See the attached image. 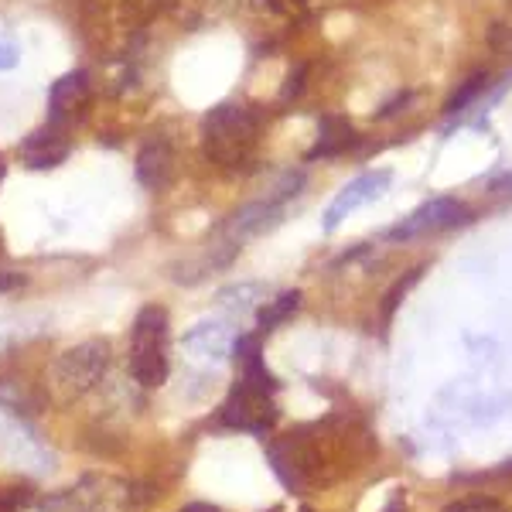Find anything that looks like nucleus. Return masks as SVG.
Segmentation results:
<instances>
[{"label": "nucleus", "instance_id": "bb28decb", "mask_svg": "<svg viewBox=\"0 0 512 512\" xmlns=\"http://www.w3.org/2000/svg\"><path fill=\"white\" fill-rule=\"evenodd\" d=\"M21 284H24V277H21V274H14V270L0 267V294L14 291V287H21Z\"/></svg>", "mask_w": 512, "mask_h": 512}, {"label": "nucleus", "instance_id": "412c9836", "mask_svg": "<svg viewBox=\"0 0 512 512\" xmlns=\"http://www.w3.org/2000/svg\"><path fill=\"white\" fill-rule=\"evenodd\" d=\"M417 277H420V270H410L407 277H400V280L393 284V291L386 294V301H383V325H390V321H393V311L400 308V301L407 297V291L417 284Z\"/></svg>", "mask_w": 512, "mask_h": 512}, {"label": "nucleus", "instance_id": "7ed1b4c3", "mask_svg": "<svg viewBox=\"0 0 512 512\" xmlns=\"http://www.w3.org/2000/svg\"><path fill=\"white\" fill-rule=\"evenodd\" d=\"M168 0H79V35L99 59H127Z\"/></svg>", "mask_w": 512, "mask_h": 512}, {"label": "nucleus", "instance_id": "ddd939ff", "mask_svg": "<svg viewBox=\"0 0 512 512\" xmlns=\"http://www.w3.org/2000/svg\"><path fill=\"white\" fill-rule=\"evenodd\" d=\"M89 96H93V82H89L86 69H72L52 82L48 89V123L62 130H72L82 120L89 106Z\"/></svg>", "mask_w": 512, "mask_h": 512}, {"label": "nucleus", "instance_id": "c85d7f7f", "mask_svg": "<svg viewBox=\"0 0 512 512\" xmlns=\"http://www.w3.org/2000/svg\"><path fill=\"white\" fill-rule=\"evenodd\" d=\"M506 4H509V7H512V0H506Z\"/></svg>", "mask_w": 512, "mask_h": 512}, {"label": "nucleus", "instance_id": "f257e3e1", "mask_svg": "<svg viewBox=\"0 0 512 512\" xmlns=\"http://www.w3.org/2000/svg\"><path fill=\"white\" fill-rule=\"evenodd\" d=\"M369 451L373 441L359 424L349 417H325L274 437L267 444V461L291 492H311L355 472Z\"/></svg>", "mask_w": 512, "mask_h": 512}, {"label": "nucleus", "instance_id": "6e6552de", "mask_svg": "<svg viewBox=\"0 0 512 512\" xmlns=\"http://www.w3.org/2000/svg\"><path fill=\"white\" fill-rule=\"evenodd\" d=\"M110 342L106 338H86V342L65 349L52 366V390L62 403H76L89 396L110 373Z\"/></svg>", "mask_w": 512, "mask_h": 512}, {"label": "nucleus", "instance_id": "aec40b11", "mask_svg": "<svg viewBox=\"0 0 512 512\" xmlns=\"http://www.w3.org/2000/svg\"><path fill=\"white\" fill-rule=\"evenodd\" d=\"M260 11L274 14L280 21H304L311 14V0H260Z\"/></svg>", "mask_w": 512, "mask_h": 512}, {"label": "nucleus", "instance_id": "f8f14e48", "mask_svg": "<svg viewBox=\"0 0 512 512\" xmlns=\"http://www.w3.org/2000/svg\"><path fill=\"white\" fill-rule=\"evenodd\" d=\"M512 86V72H506L502 79H492L489 72H475L461 82L451 93V99L444 103V117L465 123L468 117H478V113H489L492 103H499L502 93Z\"/></svg>", "mask_w": 512, "mask_h": 512}, {"label": "nucleus", "instance_id": "a878e982", "mask_svg": "<svg viewBox=\"0 0 512 512\" xmlns=\"http://www.w3.org/2000/svg\"><path fill=\"white\" fill-rule=\"evenodd\" d=\"M485 192H489L492 198H502V202H512V168L509 171H499L495 178H489Z\"/></svg>", "mask_w": 512, "mask_h": 512}, {"label": "nucleus", "instance_id": "4468645a", "mask_svg": "<svg viewBox=\"0 0 512 512\" xmlns=\"http://www.w3.org/2000/svg\"><path fill=\"white\" fill-rule=\"evenodd\" d=\"M137 181L147 188V192H164V188L175 181L178 175V154L175 144L168 137L154 134L151 140H144V147L137 151Z\"/></svg>", "mask_w": 512, "mask_h": 512}, {"label": "nucleus", "instance_id": "5701e85b", "mask_svg": "<svg viewBox=\"0 0 512 512\" xmlns=\"http://www.w3.org/2000/svg\"><path fill=\"white\" fill-rule=\"evenodd\" d=\"M31 502H38V499H35V492L24 489V485H4V489H0V512H21V509H28Z\"/></svg>", "mask_w": 512, "mask_h": 512}, {"label": "nucleus", "instance_id": "20e7f679", "mask_svg": "<svg viewBox=\"0 0 512 512\" xmlns=\"http://www.w3.org/2000/svg\"><path fill=\"white\" fill-rule=\"evenodd\" d=\"M0 465L28 478H45L59 468V451L35 424V403L11 379H0Z\"/></svg>", "mask_w": 512, "mask_h": 512}, {"label": "nucleus", "instance_id": "2eb2a0df", "mask_svg": "<svg viewBox=\"0 0 512 512\" xmlns=\"http://www.w3.org/2000/svg\"><path fill=\"white\" fill-rule=\"evenodd\" d=\"M72 144H69V130L55 127V123H41L38 130H31L21 144V161L28 164L31 171H48L59 168V164L69 158Z\"/></svg>", "mask_w": 512, "mask_h": 512}, {"label": "nucleus", "instance_id": "1a4fd4ad", "mask_svg": "<svg viewBox=\"0 0 512 512\" xmlns=\"http://www.w3.org/2000/svg\"><path fill=\"white\" fill-rule=\"evenodd\" d=\"M472 222V205L465 198H454V195H434L427 202H420L414 212H407L403 219H396L393 226H386L379 239L386 243H414V239L424 236H437V233H448V229H458Z\"/></svg>", "mask_w": 512, "mask_h": 512}, {"label": "nucleus", "instance_id": "b1692460", "mask_svg": "<svg viewBox=\"0 0 512 512\" xmlns=\"http://www.w3.org/2000/svg\"><path fill=\"white\" fill-rule=\"evenodd\" d=\"M489 48L502 59H512V24L509 21H495L489 28Z\"/></svg>", "mask_w": 512, "mask_h": 512}, {"label": "nucleus", "instance_id": "423d86ee", "mask_svg": "<svg viewBox=\"0 0 512 512\" xmlns=\"http://www.w3.org/2000/svg\"><path fill=\"white\" fill-rule=\"evenodd\" d=\"M151 485L117 475H82L76 485L38 502L45 512H144L154 502Z\"/></svg>", "mask_w": 512, "mask_h": 512}, {"label": "nucleus", "instance_id": "9d476101", "mask_svg": "<svg viewBox=\"0 0 512 512\" xmlns=\"http://www.w3.org/2000/svg\"><path fill=\"white\" fill-rule=\"evenodd\" d=\"M390 188H393V171L390 168H373V171L355 175L352 181H345V185L335 192L332 202H328L325 216H321V229H325L328 236L338 233V229H342L355 212L369 209V205L379 202Z\"/></svg>", "mask_w": 512, "mask_h": 512}, {"label": "nucleus", "instance_id": "0eeeda50", "mask_svg": "<svg viewBox=\"0 0 512 512\" xmlns=\"http://www.w3.org/2000/svg\"><path fill=\"white\" fill-rule=\"evenodd\" d=\"M130 376L140 390H158L171 373V318L161 304H144L130 325Z\"/></svg>", "mask_w": 512, "mask_h": 512}, {"label": "nucleus", "instance_id": "6ab92c4d", "mask_svg": "<svg viewBox=\"0 0 512 512\" xmlns=\"http://www.w3.org/2000/svg\"><path fill=\"white\" fill-rule=\"evenodd\" d=\"M216 301L233 315H250V311H260L267 304V287L260 284H233L226 291H219Z\"/></svg>", "mask_w": 512, "mask_h": 512}, {"label": "nucleus", "instance_id": "f03ea898", "mask_svg": "<svg viewBox=\"0 0 512 512\" xmlns=\"http://www.w3.org/2000/svg\"><path fill=\"white\" fill-rule=\"evenodd\" d=\"M263 332H239L233 345V362L239 369L233 390H229L226 403L219 407V424L229 431H243L267 437L270 427L277 424V376L267 369L263 359Z\"/></svg>", "mask_w": 512, "mask_h": 512}, {"label": "nucleus", "instance_id": "9b49d317", "mask_svg": "<svg viewBox=\"0 0 512 512\" xmlns=\"http://www.w3.org/2000/svg\"><path fill=\"white\" fill-rule=\"evenodd\" d=\"M185 355L192 366H202V369H219L226 359H233V345H236V332L229 321L222 318H205L192 325L185 332Z\"/></svg>", "mask_w": 512, "mask_h": 512}, {"label": "nucleus", "instance_id": "4be33fe9", "mask_svg": "<svg viewBox=\"0 0 512 512\" xmlns=\"http://www.w3.org/2000/svg\"><path fill=\"white\" fill-rule=\"evenodd\" d=\"M444 512H509L499 499L489 495H468V499H454L451 506H444Z\"/></svg>", "mask_w": 512, "mask_h": 512}, {"label": "nucleus", "instance_id": "39448f33", "mask_svg": "<svg viewBox=\"0 0 512 512\" xmlns=\"http://www.w3.org/2000/svg\"><path fill=\"white\" fill-rule=\"evenodd\" d=\"M263 127H267V120H263V113L256 106L239 103V99L216 103L202 117V127H198L205 161L212 168L226 171V175L246 171L256 161V151H260Z\"/></svg>", "mask_w": 512, "mask_h": 512}, {"label": "nucleus", "instance_id": "cd10ccee", "mask_svg": "<svg viewBox=\"0 0 512 512\" xmlns=\"http://www.w3.org/2000/svg\"><path fill=\"white\" fill-rule=\"evenodd\" d=\"M178 512H219V506H212V502H188Z\"/></svg>", "mask_w": 512, "mask_h": 512}, {"label": "nucleus", "instance_id": "c756f323", "mask_svg": "<svg viewBox=\"0 0 512 512\" xmlns=\"http://www.w3.org/2000/svg\"><path fill=\"white\" fill-rule=\"evenodd\" d=\"M304 512H308V509H304Z\"/></svg>", "mask_w": 512, "mask_h": 512}, {"label": "nucleus", "instance_id": "dca6fc26", "mask_svg": "<svg viewBox=\"0 0 512 512\" xmlns=\"http://www.w3.org/2000/svg\"><path fill=\"white\" fill-rule=\"evenodd\" d=\"M243 0H168L164 14H171L178 24L185 28H209L222 18H229L233 11H239Z\"/></svg>", "mask_w": 512, "mask_h": 512}, {"label": "nucleus", "instance_id": "393cba45", "mask_svg": "<svg viewBox=\"0 0 512 512\" xmlns=\"http://www.w3.org/2000/svg\"><path fill=\"white\" fill-rule=\"evenodd\" d=\"M21 65V45L11 35H0V72L18 69Z\"/></svg>", "mask_w": 512, "mask_h": 512}, {"label": "nucleus", "instance_id": "f3484780", "mask_svg": "<svg viewBox=\"0 0 512 512\" xmlns=\"http://www.w3.org/2000/svg\"><path fill=\"white\" fill-rule=\"evenodd\" d=\"M359 144V134L345 117H321L318 123V140L308 151V161H328V158H342L352 147Z\"/></svg>", "mask_w": 512, "mask_h": 512}, {"label": "nucleus", "instance_id": "a211bd4d", "mask_svg": "<svg viewBox=\"0 0 512 512\" xmlns=\"http://www.w3.org/2000/svg\"><path fill=\"white\" fill-rule=\"evenodd\" d=\"M297 308H301V291H284V294L270 297V301L256 311V332L270 335L277 325H284Z\"/></svg>", "mask_w": 512, "mask_h": 512}]
</instances>
